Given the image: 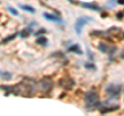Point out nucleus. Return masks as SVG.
<instances>
[{"mask_svg": "<svg viewBox=\"0 0 124 116\" xmlns=\"http://www.w3.org/2000/svg\"><path fill=\"white\" fill-rule=\"evenodd\" d=\"M42 16L46 20H48L50 22H55V23H61L62 22V18L58 15H55V14H50V13H44Z\"/></svg>", "mask_w": 124, "mask_h": 116, "instance_id": "nucleus-6", "label": "nucleus"}, {"mask_svg": "<svg viewBox=\"0 0 124 116\" xmlns=\"http://www.w3.org/2000/svg\"><path fill=\"white\" fill-rule=\"evenodd\" d=\"M85 103H86V106L89 107H98L99 106V96L98 93L96 92L94 89H90L88 90L84 96Z\"/></svg>", "mask_w": 124, "mask_h": 116, "instance_id": "nucleus-1", "label": "nucleus"}, {"mask_svg": "<svg viewBox=\"0 0 124 116\" xmlns=\"http://www.w3.org/2000/svg\"><path fill=\"white\" fill-rule=\"evenodd\" d=\"M81 6L84 7V8H87V9H90V10H93V11H100L101 8L98 6L94 4V3H89V2H81L80 3Z\"/></svg>", "mask_w": 124, "mask_h": 116, "instance_id": "nucleus-8", "label": "nucleus"}, {"mask_svg": "<svg viewBox=\"0 0 124 116\" xmlns=\"http://www.w3.org/2000/svg\"><path fill=\"white\" fill-rule=\"evenodd\" d=\"M67 1H73V0H67Z\"/></svg>", "mask_w": 124, "mask_h": 116, "instance_id": "nucleus-21", "label": "nucleus"}, {"mask_svg": "<svg viewBox=\"0 0 124 116\" xmlns=\"http://www.w3.org/2000/svg\"><path fill=\"white\" fill-rule=\"evenodd\" d=\"M119 109V106H113V107H110V108H103V109L100 110V113L101 114H107V113H110V112H115Z\"/></svg>", "mask_w": 124, "mask_h": 116, "instance_id": "nucleus-11", "label": "nucleus"}, {"mask_svg": "<svg viewBox=\"0 0 124 116\" xmlns=\"http://www.w3.org/2000/svg\"><path fill=\"white\" fill-rule=\"evenodd\" d=\"M30 32H31V28H29V27H27V28L23 29L22 31L20 32V36H21L22 38H27V37H29Z\"/></svg>", "mask_w": 124, "mask_h": 116, "instance_id": "nucleus-13", "label": "nucleus"}, {"mask_svg": "<svg viewBox=\"0 0 124 116\" xmlns=\"http://www.w3.org/2000/svg\"><path fill=\"white\" fill-rule=\"evenodd\" d=\"M118 3L119 4H124V0H118Z\"/></svg>", "mask_w": 124, "mask_h": 116, "instance_id": "nucleus-20", "label": "nucleus"}, {"mask_svg": "<svg viewBox=\"0 0 124 116\" xmlns=\"http://www.w3.org/2000/svg\"><path fill=\"white\" fill-rule=\"evenodd\" d=\"M122 86L119 84H108L106 87V93L108 96V99H117L119 95L121 94Z\"/></svg>", "mask_w": 124, "mask_h": 116, "instance_id": "nucleus-2", "label": "nucleus"}, {"mask_svg": "<svg viewBox=\"0 0 124 116\" xmlns=\"http://www.w3.org/2000/svg\"><path fill=\"white\" fill-rule=\"evenodd\" d=\"M39 86L42 91H50L53 87V82L50 78H45L39 82Z\"/></svg>", "mask_w": 124, "mask_h": 116, "instance_id": "nucleus-5", "label": "nucleus"}, {"mask_svg": "<svg viewBox=\"0 0 124 116\" xmlns=\"http://www.w3.org/2000/svg\"><path fill=\"white\" fill-rule=\"evenodd\" d=\"M60 86H62L64 89H71L75 85V82L73 80L70 79V78H65V79H62L60 80Z\"/></svg>", "mask_w": 124, "mask_h": 116, "instance_id": "nucleus-7", "label": "nucleus"}, {"mask_svg": "<svg viewBox=\"0 0 124 116\" xmlns=\"http://www.w3.org/2000/svg\"><path fill=\"white\" fill-rule=\"evenodd\" d=\"M67 52L75 53V54H78V55H82L83 54V51L81 50L80 45H78V44H73V45L70 46V47H68L67 48Z\"/></svg>", "mask_w": 124, "mask_h": 116, "instance_id": "nucleus-9", "label": "nucleus"}, {"mask_svg": "<svg viewBox=\"0 0 124 116\" xmlns=\"http://www.w3.org/2000/svg\"><path fill=\"white\" fill-rule=\"evenodd\" d=\"M92 21H94V19L91 18V17H87V16L80 17L76 21V24H75V30H76V32L78 34H81V33H82V30L84 28V26L86 25L88 22H92Z\"/></svg>", "mask_w": 124, "mask_h": 116, "instance_id": "nucleus-3", "label": "nucleus"}, {"mask_svg": "<svg viewBox=\"0 0 124 116\" xmlns=\"http://www.w3.org/2000/svg\"><path fill=\"white\" fill-rule=\"evenodd\" d=\"M44 33H46V29H39L38 31H36V33H35V35L37 36V35H40V34H44Z\"/></svg>", "mask_w": 124, "mask_h": 116, "instance_id": "nucleus-18", "label": "nucleus"}, {"mask_svg": "<svg viewBox=\"0 0 124 116\" xmlns=\"http://www.w3.org/2000/svg\"><path fill=\"white\" fill-rule=\"evenodd\" d=\"M20 7H21V9H23V10H25V11H27V13H30V14H34L35 13V8H34L33 6H31V5H27V4H21L20 5Z\"/></svg>", "mask_w": 124, "mask_h": 116, "instance_id": "nucleus-10", "label": "nucleus"}, {"mask_svg": "<svg viewBox=\"0 0 124 116\" xmlns=\"http://www.w3.org/2000/svg\"><path fill=\"white\" fill-rule=\"evenodd\" d=\"M85 67L89 69H95V65L93 63H85Z\"/></svg>", "mask_w": 124, "mask_h": 116, "instance_id": "nucleus-17", "label": "nucleus"}, {"mask_svg": "<svg viewBox=\"0 0 124 116\" xmlns=\"http://www.w3.org/2000/svg\"><path fill=\"white\" fill-rule=\"evenodd\" d=\"M97 49H98L99 52L104 53V54H108V55H112V54H114L116 52V50H117L115 47L108 46L107 44H104V42H100V44L97 46Z\"/></svg>", "mask_w": 124, "mask_h": 116, "instance_id": "nucleus-4", "label": "nucleus"}, {"mask_svg": "<svg viewBox=\"0 0 124 116\" xmlns=\"http://www.w3.org/2000/svg\"><path fill=\"white\" fill-rule=\"evenodd\" d=\"M36 44L39 45V46H42V47H45V46L48 45V38L45 37V36H39V37H37Z\"/></svg>", "mask_w": 124, "mask_h": 116, "instance_id": "nucleus-12", "label": "nucleus"}, {"mask_svg": "<svg viewBox=\"0 0 124 116\" xmlns=\"http://www.w3.org/2000/svg\"><path fill=\"white\" fill-rule=\"evenodd\" d=\"M17 35H18V33L10 34L9 36H7V37H5V38H3V40H2V44H6V42H8V41H10L15 40V38H16V36H17Z\"/></svg>", "mask_w": 124, "mask_h": 116, "instance_id": "nucleus-15", "label": "nucleus"}, {"mask_svg": "<svg viewBox=\"0 0 124 116\" xmlns=\"http://www.w3.org/2000/svg\"><path fill=\"white\" fill-rule=\"evenodd\" d=\"M13 78V74L9 72H1V79L5 81H9Z\"/></svg>", "mask_w": 124, "mask_h": 116, "instance_id": "nucleus-14", "label": "nucleus"}, {"mask_svg": "<svg viewBox=\"0 0 124 116\" xmlns=\"http://www.w3.org/2000/svg\"><path fill=\"white\" fill-rule=\"evenodd\" d=\"M123 15H124V13H118L117 14V19H122L123 18Z\"/></svg>", "mask_w": 124, "mask_h": 116, "instance_id": "nucleus-19", "label": "nucleus"}, {"mask_svg": "<svg viewBox=\"0 0 124 116\" xmlns=\"http://www.w3.org/2000/svg\"><path fill=\"white\" fill-rule=\"evenodd\" d=\"M7 10H8L11 15H14V16H19V11H18L17 9H16V8H14V7H11V6H7Z\"/></svg>", "mask_w": 124, "mask_h": 116, "instance_id": "nucleus-16", "label": "nucleus"}, {"mask_svg": "<svg viewBox=\"0 0 124 116\" xmlns=\"http://www.w3.org/2000/svg\"><path fill=\"white\" fill-rule=\"evenodd\" d=\"M123 13H124V11H123Z\"/></svg>", "mask_w": 124, "mask_h": 116, "instance_id": "nucleus-22", "label": "nucleus"}]
</instances>
